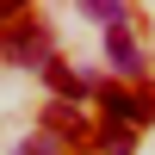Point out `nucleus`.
<instances>
[{
	"mask_svg": "<svg viewBox=\"0 0 155 155\" xmlns=\"http://www.w3.org/2000/svg\"><path fill=\"white\" fill-rule=\"evenodd\" d=\"M0 56H6L12 68H44V62L56 56V44H50V25L37 19V12H25V19L0 25Z\"/></svg>",
	"mask_w": 155,
	"mask_h": 155,
	"instance_id": "1",
	"label": "nucleus"
},
{
	"mask_svg": "<svg viewBox=\"0 0 155 155\" xmlns=\"http://www.w3.org/2000/svg\"><path fill=\"white\" fill-rule=\"evenodd\" d=\"M99 112H106V124H118V130H137V137H143V124L155 118V99L143 93V99H137L130 93V87H99Z\"/></svg>",
	"mask_w": 155,
	"mask_h": 155,
	"instance_id": "2",
	"label": "nucleus"
},
{
	"mask_svg": "<svg viewBox=\"0 0 155 155\" xmlns=\"http://www.w3.org/2000/svg\"><path fill=\"white\" fill-rule=\"evenodd\" d=\"M37 130H50L62 149H68V143H87V137H93V124H87V112H74V106H62V99H56V106L44 112V124H37Z\"/></svg>",
	"mask_w": 155,
	"mask_h": 155,
	"instance_id": "3",
	"label": "nucleus"
},
{
	"mask_svg": "<svg viewBox=\"0 0 155 155\" xmlns=\"http://www.w3.org/2000/svg\"><path fill=\"white\" fill-rule=\"evenodd\" d=\"M106 50H112V68H118L124 81H137V74L149 68V62H143V44H137L130 31H106Z\"/></svg>",
	"mask_w": 155,
	"mask_h": 155,
	"instance_id": "4",
	"label": "nucleus"
},
{
	"mask_svg": "<svg viewBox=\"0 0 155 155\" xmlns=\"http://www.w3.org/2000/svg\"><path fill=\"white\" fill-rule=\"evenodd\" d=\"M81 12L99 19L106 31H124V25H130V6H118V0H81Z\"/></svg>",
	"mask_w": 155,
	"mask_h": 155,
	"instance_id": "5",
	"label": "nucleus"
},
{
	"mask_svg": "<svg viewBox=\"0 0 155 155\" xmlns=\"http://www.w3.org/2000/svg\"><path fill=\"white\" fill-rule=\"evenodd\" d=\"M93 149H99V155H130V149H137V130H118V124H99V130H93Z\"/></svg>",
	"mask_w": 155,
	"mask_h": 155,
	"instance_id": "6",
	"label": "nucleus"
},
{
	"mask_svg": "<svg viewBox=\"0 0 155 155\" xmlns=\"http://www.w3.org/2000/svg\"><path fill=\"white\" fill-rule=\"evenodd\" d=\"M19 155H62V143H56L50 130H31V137L19 143Z\"/></svg>",
	"mask_w": 155,
	"mask_h": 155,
	"instance_id": "7",
	"label": "nucleus"
}]
</instances>
